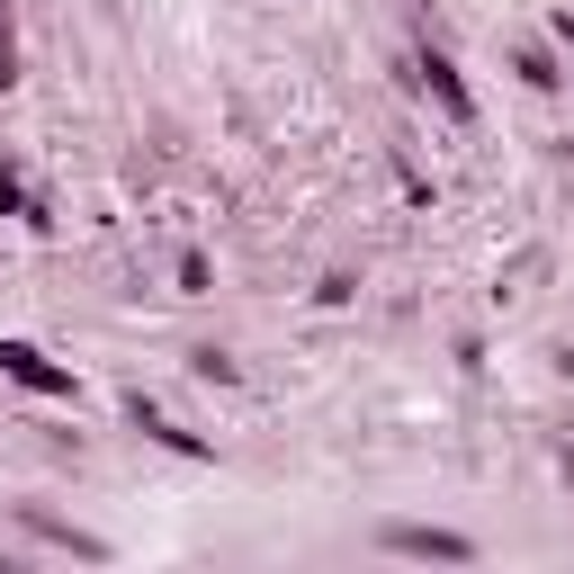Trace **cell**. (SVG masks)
I'll return each mask as SVG.
<instances>
[{"label": "cell", "instance_id": "obj_1", "mask_svg": "<svg viewBox=\"0 0 574 574\" xmlns=\"http://www.w3.org/2000/svg\"><path fill=\"white\" fill-rule=\"evenodd\" d=\"M0 368H10V377H28V387H45V396H73V377H63V368H45V350H28V342H0Z\"/></svg>", "mask_w": 574, "mask_h": 574}]
</instances>
